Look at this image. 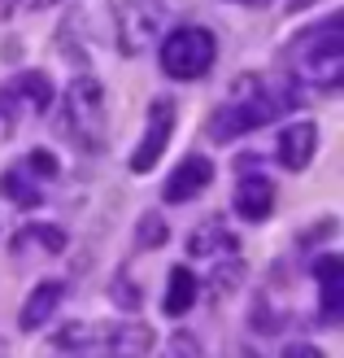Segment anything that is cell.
<instances>
[{
  "label": "cell",
  "mask_w": 344,
  "mask_h": 358,
  "mask_svg": "<svg viewBox=\"0 0 344 358\" xmlns=\"http://www.w3.org/2000/svg\"><path fill=\"white\" fill-rule=\"evenodd\" d=\"M214 57H218V44L205 27H179L161 40V70L170 79H184V83L201 79L214 66Z\"/></svg>",
  "instance_id": "cell-4"
},
{
  "label": "cell",
  "mask_w": 344,
  "mask_h": 358,
  "mask_svg": "<svg viewBox=\"0 0 344 358\" xmlns=\"http://www.w3.org/2000/svg\"><path fill=\"white\" fill-rule=\"evenodd\" d=\"M209 179H214V162L209 157H188V162H179V171L170 175V184L161 188V196L166 201H192L196 192H205L209 188Z\"/></svg>",
  "instance_id": "cell-8"
},
{
  "label": "cell",
  "mask_w": 344,
  "mask_h": 358,
  "mask_svg": "<svg viewBox=\"0 0 344 358\" xmlns=\"http://www.w3.org/2000/svg\"><path fill=\"white\" fill-rule=\"evenodd\" d=\"M287 358H318V350H301V345H292V350H287Z\"/></svg>",
  "instance_id": "cell-22"
},
{
  "label": "cell",
  "mask_w": 344,
  "mask_h": 358,
  "mask_svg": "<svg viewBox=\"0 0 344 358\" xmlns=\"http://www.w3.org/2000/svg\"><path fill=\"white\" fill-rule=\"evenodd\" d=\"M188 249H192V258H231V254H240V249H235V241H231V231H223L218 223L192 231Z\"/></svg>",
  "instance_id": "cell-14"
},
{
  "label": "cell",
  "mask_w": 344,
  "mask_h": 358,
  "mask_svg": "<svg viewBox=\"0 0 344 358\" xmlns=\"http://www.w3.org/2000/svg\"><path fill=\"white\" fill-rule=\"evenodd\" d=\"M166 241V223L157 214H144V227H140V245H161Z\"/></svg>",
  "instance_id": "cell-18"
},
{
  "label": "cell",
  "mask_w": 344,
  "mask_h": 358,
  "mask_svg": "<svg viewBox=\"0 0 344 358\" xmlns=\"http://www.w3.org/2000/svg\"><path fill=\"white\" fill-rule=\"evenodd\" d=\"M22 5H31V9H44V5H52V0H22Z\"/></svg>",
  "instance_id": "cell-24"
},
{
  "label": "cell",
  "mask_w": 344,
  "mask_h": 358,
  "mask_svg": "<svg viewBox=\"0 0 344 358\" xmlns=\"http://www.w3.org/2000/svg\"><path fill=\"white\" fill-rule=\"evenodd\" d=\"M297 96L283 92V87H270L262 75H244V83L235 87V96L223 105V110H214L209 118V136L218 140V145H227V140H240L248 131L266 127L270 118H275L279 110H287Z\"/></svg>",
  "instance_id": "cell-2"
},
{
  "label": "cell",
  "mask_w": 344,
  "mask_h": 358,
  "mask_svg": "<svg viewBox=\"0 0 344 358\" xmlns=\"http://www.w3.org/2000/svg\"><path fill=\"white\" fill-rule=\"evenodd\" d=\"M17 5V0H0V22H5V17H9V9Z\"/></svg>",
  "instance_id": "cell-23"
},
{
  "label": "cell",
  "mask_w": 344,
  "mask_h": 358,
  "mask_svg": "<svg viewBox=\"0 0 344 358\" xmlns=\"http://www.w3.org/2000/svg\"><path fill=\"white\" fill-rule=\"evenodd\" d=\"M57 350H114V354H144L153 345V332L140 324L122 328H96V324H70L52 336Z\"/></svg>",
  "instance_id": "cell-6"
},
{
  "label": "cell",
  "mask_w": 344,
  "mask_h": 358,
  "mask_svg": "<svg viewBox=\"0 0 344 358\" xmlns=\"http://www.w3.org/2000/svg\"><path fill=\"white\" fill-rule=\"evenodd\" d=\"M314 275L322 284V315L327 319H340L344 315V258L336 254H322L314 262Z\"/></svg>",
  "instance_id": "cell-11"
},
{
  "label": "cell",
  "mask_w": 344,
  "mask_h": 358,
  "mask_svg": "<svg viewBox=\"0 0 344 358\" xmlns=\"http://www.w3.org/2000/svg\"><path fill=\"white\" fill-rule=\"evenodd\" d=\"M31 171H40V175H57V157L52 153H31V162H27Z\"/></svg>",
  "instance_id": "cell-21"
},
{
  "label": "cell",
  "mask_w": 344,
  "mask_h": 358,
  "mask_svg": "<svg viewBox=\"0 0 344 358\" xmlns=\"http://www.w3.org/2000/svg\"><path fill=\"white\" fill-rule=\"evenodd\" d=\"M114 301L126 310H140V289H131L126 280H114Z\"/></svg>",
  "instance_id": "cell-20"
},
{
  "label": "cell",
  "mask_w": 344,
  "mask_h": 358,
  "mask_svg": "<svg viewBox=\"0 0 344 358\" xmlns=\"http://www.w3.org/2000/svg\"><path fill=\"white\" fill-rule=\"evenodd\" d=\"M61 297H66V284H57V280H44L40 289L31 293V301L22 306V328H27V332L44 328L48 319H52V310L61 306Z\"/></svg>",
  "instance_id": "cell-12"
},
{
  "label": "cell",
  "mask_w": 344,
  "mask_h": 358,
  "mask_svg": "<svg viewBox=\"0 0 344 358\" xmlns=\"http://www.w3.org/2000/svg\"><path fill=\"white\" fill-rule=\"evenodd\" d=\"M17 105H27L31 114H44L48 105H52V83H48V75H40V70H31V75H22L17 79Z\"/></svg>",
  "instance_id": "cell-15"
},
{
  "label": "cell",
  "mask_w": 344,
  "mask_h": 358,
  "mask_svg": "<svg viewBox=\"0 0 344 358\" xmlns=\"http://www.w3.org/2000/svg\"><path fill=\"white\" fill-rule=\"evenodd\" d=\"M170 136H174V105L170 101H153V110H149V136H144V145L131 153V171H153L157 157L166 153Z\"/></svg>",
  "instance_id": "cell-7"
},
{
  "label": "cell",
  "mask_w": 344,
  "mask_h": 358,
  "mask_svg": "<svg viewBox=\"0 0 344 358\" xmlns=\"http://www.w3.org/2000/svg\"><path fill=\"white\" fill-rule=\"evenodd\" d=\"M0 192H5L13 206H22V210L40 206V188H35V179L27 184V175H22V171H5V179H0Z\"/></svg>",
  "instance_id": "cell-17"
},
{
  "label": "cell",
  "mask_w": 344,
  "mask_h": 358,
  "mask_svg": "<svg viewBox=\"0 0 344 358\" xmlns=\"http://www.w3.org/2000/svg\"><path fill=\"white\" fill-rule=\"evenodd\" d=\"M61 131L75 140L83 153H100L105 149V87L96 79H75L66 87V118Z\"/></svg>",
  "instance_id": "cell-3"
},
{
  "label": "cell",
  "mask_w": 344,
  "mask_h": 358,
  "mask_svg": "<svg viewBox=\"0 0 344 358\" xmlns=\"http://www.w3.org/2000/svg\"><path fill=\"white\" fill-rule=\"evenodd\" d=\"M283 66L292 83L310 87V92H336L344 79V22L327 17V22L297 35L292 48L283 52Z\"/></svg>",
  "instance_id": "cell-1"
},
{
  "label": "cell",
  "mask_w": 344,
  "mask_h": 358,
  "mask_svg": "<svg viewBox=\"0 0 344 358\" xmlns=\"http://www.w3.org/2000/svg\"><path fill=\"white\" fill-rule=\"evenodd\" d=\"M114 9V31H118V48L126 57L144 52L149 44L161 40L166 27V0H110Z\"/></svg>",
  "instance_id": "cell-5"
},
{
  "label": "cell",
  "mask_w": 344,
  "mask_h": 358,
  "mask_svg": "<svg viewBox=\"0 0 344 358\" xmlns=\"http://www.w3.org/2000/svg\"><path fill=\"white\" fill-rule=\"evenodd\" d=\"M61 249H66V231L48 223H31L13 236V254H61Z\"/></svg>",
  "instance_id": "cell-13"
},
{
  "label": "cell",
  "mask_w": 344,
  "mask_h": 358,
  "mask_svg": "<svg viewBox=\"0 0 344 358\" xmlns=\"http://www.w3.org/2000/svg\"><path fill=\"white\" fill-rule=\"evenodd\" d=\"M270 206H275V184H270L266 175H244L240 184H235V210H240V219L248 223H262Z\"/></svg>",
  "instance_id": "cell-9"
},
{
  "label": "cell",
  "mask_w": 344,
  "mask_h": 358,
  "mask_svg": "<svg viewBox=\"0 0 344 358\" xmlns=\"http://www.w3.org/2000/svg\"><path fill=\"white\" fill-rule=\"evenodd\" d=\"M235 5H270V0H235Z\"/></svg>",
  "instance_id": "cell-25"
},
{
  "label": "cell",
  "mask_w": 344,
  "mask_h": 358,
  "mask_svg": "<svg viewBox=\"0 0 344 358\" xmlns=\"http://www.w3.org/2000/svg\"><path fill=\"white\" fill-rule=\"evenodd\" d=\"M196 301V275L188 266H174L170 271V289H166V315H188Z\"/></svg>",
  "instance_id": "cell-16"
},
{
  "label": "cell",
  "mask_w": 344,
  "mask_h": 358,
  "mask_svg": "<svg viewBox=\"0 0 344 358\" xmlns=\"http://www.w3.org/2000/svg\"><path fill=\"white\" fill-rule=\"evenodd\" d=\"M17 122V96L13 92H0V136H9Z\"/></svg>",
  "instance_id": "cell-19"
},
{
  "label": "cell",
  "mask_w": 344,
  "mask_h": 358,
  "mask_svg": "<svg viewBox=\"0 0 344 358\" xmlns=\"http://www.w3.org/2000/svg\"><path fill=\"white\" fill-rule=\"evenodd\" d=\"M314 149H318V131H314V122H292V127H283V136H279V162H283L287 171L310 166Z\"/></svg>",
  "instance_id": "cell-10"
}]
</instances>
